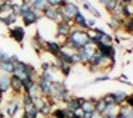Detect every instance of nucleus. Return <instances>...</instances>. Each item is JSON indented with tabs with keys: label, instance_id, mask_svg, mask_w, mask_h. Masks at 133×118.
Returning <instances> with one entry per match:
<instances>
[{
	"label": "nucleus",
	"instance_id": "f257e3e1",
	"mask_svg": "<svg viewBox=\"0 0 133 118\" xmlns=\"http://www.w3.org/2000/svg\"><path fill=\"white\" fill-rule=\"evenodd\" d=\"M62 47H66L72 52H78L84 46L90 44V33L86 30L80 28H72V31L68 34V37L64 38V41L61 43Z\"/></svg>",
	"mask_w": 133,
	"mask_h": 118
},
{
	"label": "nucleus",
	"instance_id": "f03ea898",
	"mask_svg": "<svg viewBox=\"0 0 133 118\" xmlns=\"http://www.w3.org/2000/svg\"><path fill=\"white\" fill-rule=\"evenodd\" d=\"M70 87L66 86L65 81H58V80H53L50 83V94H49L48 99L50 100V103H61V96L62 93L68 90Z\"/></svg>",
	"mask_w": 133,
	"mask_h": 118
},
{
	"label": "nucleus",
	"instance_id": "7ed1b4c3",
	"mask_svg": "<svg viewBox=\"0 0 133 118\" xmlns=\"http://www.w3.org/2000/svg\"><path fill=\"white\" fill-rule=\"evenodd\" d=\"M72 24H66V22H62V21H59V22H56V28H55V37H56V40H61L59 43L64 41V38L68 37V34L72 31Z\"/></svg>",
	"mask_w": 133,
	"mask_h": 118
},
{
	"label": "nucleus",
	"instance_id": "20e7f679",
	"mask_svg": "<svg viewBox=\"0 0 133 118\" xmlns=\"http://www.w3.org/2000/svg\"><path fill=\"white\" fill-rule=\"evenodd\" d=\"M42 18H43L42 13H38V12H36L33 9H30L28 12H25V13L21 15V19H22L24 27H31L34 24H38Z\"/></svg>",
	"mask_w": 133,
	"mask_h": 118
},
{
	"label": "nucleus",
	"instance_id": "39448f33",
	"mask_svg": "<svg viewBox=\"0 0 133 118\" xmlns=\"http://www.w3.org/2000/svg\"><path fill=\"white\" fill-rule=\"evenodd\" d=\"M21 100L18 99H12L8 102V105L5 106V109H3V114H5L6 118H14L16 117V114L21 111Z\"/></svg>",
	"mask_w": 133,
	"mask_h": 118
},
{
	"label": "nucleus",
	"instance_id": "423d86ee",
	"mask_svg": "<svg viewBox=\"0 0 133 118\" xmlns=\"http://www.w3.org/2000/svg\"><path fill=\"white\" fill-rule=\"evenodd\" d=\"M9 36L10 38H14L19 46H24V38H25V28L22 25H14L9 28Z\"/></svg>",
	"mask_w": 133,
	"mask_h": 118
},
{
	"label": "nucleus",
	"instance_id": "0eeeda50",
	"mask_svg": "<svg viewBox=\"0 0 133 118\" xmlns=\"http://www.w3.org/2000/svg\"><path fill=\"white\" fill-rule=\"evenodd\" d=\"M61 49H62V44L58 40H46L44 41V46H43V50H46L48 53H50L53 58H56V55L59 53Z\"/></svg>",
	"mask_w": 133,
	"mask_h": 118
},
{
	"label": "nucleus",
	"instance_id": "6e6552de",
	"mask_svg": "<svg viewBox=\"0 0 133 118\" xmlns=\"http://www.w3.org/2000/svg\"><path fill=\"white\" fill-rule=\"evenodd\" d=\"M36 84H37V87L40 89L42 96L49 98V94H50V81H46L44 78H42V77L37 75V78H36Z\"/></svg>",
	"mask_w": 133,
	"mask_h": 118
},
{
	"label": "nucleus",
	"instance_id": "1a4fd4ad",
	"mask_svg": "<svg viewBox=\"0 0 133 118\" xmlns=\"http://www.w3.org/2000/svg\"><path fill=\"white\" fill-rule=\"evenodd\" d=\"M42 16L43 18H46L48 21H50V22H59L61 21V18H59V13H58V10H56V8H50L49 6L48 9H44L42 12Z\"/></svg>",
	"mask_w": 133,
	"mask_h": 118
},
{
	"label": "nucleus",
	"instance_id": "9d476101",
	"mask_svg": "<svg viewBox=\"0 0 133 118\" xmlns=\"http://www.w3.org/2000/svg\"><path fill=\"white\" fill-rule=\"evenodd\" d=\"M72 25H76V28H80V30H86L87 31V19H86V16L83 15V12L81 10H78L76 13V16L72 18Z\"/></svg>",
	"mask_w": 133,
	"mask_h": 118
},
{
	"label": "nucleus",
	"instance_id": "9b49d317",
	"mask_svg": "<svg viewBox=\"0 0 133 118\" xmlns=\"http://www.w3.org/2000/svg\"><path fill=\"white\" fill-rule=\"evenodd\" d=\"M98 98H93V96H90V98H84L83 99V102H81V109H83V112L86 114H90L95 111V102Z\"/></svg>",
	"mask_w": 133,
	"mask_h": 118
},
{
	"label": "nucleus",
	"instance_id": "f8f14e48",
	"mask_svg": "<svg viewBox=\"0 0 133 118\" xmlns=\"http://www.w3.org/2000/svg\"><path fill=\"white\" fill-rule=\"evenodd\" d=\"M10 92L14 94H19V96L22 93V81L14 74L10 75Z\"/></svg>",
	"mask_w": 133,
	"mask_h": 118
},
{
	"label": "nucleus",
	"instance_id": "ddd939ff",
	"mask_svg": "<svg viewBox=\"0 0 133 118\" xmlns=\"http://www.w3.org/2000/svg\"><path fill=\"white\" fill-rule=\"evenodd\" d=\"M8 92H10V75L0 74V93L5 96Z\"/></svg>",
	"mask_w": 133,
	"mask_h": 118
},
{
	"label": "nucleus",
	"instance_id": "4468645a",
	"mask_svg": "<svg viewBox=\"0 0 133 118\" xmlns=\"http://www.w3.org/2000/svg\"><path fill=\"white\" fill-rule=\"evenodd\" d=\"M16 21H18V16H16V15H14L12 12L3 15V16H0V24H3V25H5V27H8V28L14 27L15 24H16Z\"/></svg>",
	"mask_w": 133,
	"mask_h": 118
},
{
	"label": "nucleus",
	"instance_id": "2eb2a0df",
	"mask_svg": "<svg viewBox=\"0 0 133 118\" xmlns=\"http://www.w3.org/2000/svg\"><path fill=\"white\" fill-rule=\"evenodd\" d=\"M83 99L84 98H81V96H72V99L71 100H68L65 103V108H68L70 111H76V109L81 108V102H83Z\"/></svg>",
	"mask_w": 133,
	"mask_h": 118
},
{
	"label": "nucleus",
	"instance_id": "dca6fc26",
	"mask_svg": "<svg viewBox=\"0 0 133 118\" xmlns=\"http://www.w3.org/2000/svg\"><path fill=\"white\" fill-rule=\"evenodd\" d=\"M53 111V103H50V100L46 98V100H44V103L42 105V108L38 109V114L42 115L43 118H46V117H50V114H52Z\"/></svg>",
	"mask_w": 133,
	"mask_h": 118
},
{
	"label": "nucleus",
	"instance_id": "f3484780",
	"mask_svg": "<svg viewBox=\"0 0 133 118\" xmlns=\"http://www.w3.org/2000/svg\"><path fill=\"white\" fill-rule=\"evenodd\" d=\"M117 115L123 118H133V108L132 106H127L126 103L120 105L118 109H117Z\"/></svg>",
	"mask_w": 133,
	"mask_h": 118
},
{
	"label": "nucleus",
	"instance_id": "a211bd4d",
	"mask_svg": "<svg viewBox=\"0 0 133 118\" xmlns=\"http://www.w3.org/2000/svg\"><path fill=\"white\" fill-rule=\"evenodd\" d=\"M111 96H112V99H114V103L117 105V106H120V105L124 103L127 93H126V92H123V90H117V92H112V93H111Z\"/></svg>",
	"mask_w": 133,
	"mask_h": 118
},
{
	"label": "nucleus",
	"instance_id": "6ab92c4d",
	"mask_svg": "<svg viewBox=\"0 0 133 118\" xmlns=\"http://www.w3.org/2000/svg\"><path fill=\"white\" fill-rule=\"evenodd\" d=\"M44 41H46V38L42 36V31H40V28H37L36 34L33 36V43H34V46L43 47V46H44Z\"/></svg>",
	"mask_w": 133,
	"mask_h": 118
},
{
	"label": "nucleus",
	"instance_id": "aec40b11",
	"mask_svg": "<svg viewBox=\"0 0 133 118\" xmlns=\"http://www.w3.org/2000/svg\"><path fill=\"white\" fill-rule=\"evenodd\" d=\"M14 64L10 61H8V62H2L0 64V71L3 72V74H8V75H12L14 74Z\"/></svg>",
	"mask_w": 133,
	"mask_h": 118
},
{
	"label": "nucleus",
	"instance_id": "412c9836",
	"mask_svg": "<svg viewBox=\"0 0 133 118\" xmlns=\"http://www.w3.org/2000/svg\"><path fill=\"white\" fill-rule=\"evenodd\" d=\"M118 5H120V0H108V2H107L104 6H105V10H107V12L111 15V13H114L115 10H117Z\"/></svg>",
	"mask_w": 133,
	"mask_h": 118
},
{
	"label": "nucleus",
	"instance_id": "4be33fe9",
	"mask_svg": "<svg viewBox=\"0 0 133 118\" xmlns=\"http://www.w3.org/2000/svg\"><path fill=\"white\" fill-rule=\"evenodd\" d=\"M120 30H123L126 33V36H132L133 34V19H126Z\"/></svg>",
	"mask_w": 133,
	"mask_h": 118
},
{
	"label": "nucleus",
	"instance_id": "5701e85b",
	"mask_svg": "<svg viewBox=\"0 0 133 118\" xmlns=\"http://www.w3.org/2000/svg\"><path fill=\"white\" fill-rule=\"evenodd\" d=\"M21 105H22V108L33 105V98H31L27 92H22V93H21Z\"/></svg>",
	"mask_w": 133,
	"mask_h": 118
},
{
	"label": "nucleus",
	"instance_id": "b1692460",
	"mask_svg": "<svg viewBox=\"0 0 133 118\" xmlns=\"http://www.w3.org/2000/svg\"><path fill=\"white\" fill-rule=\"evenodd\" d=\"M25 74H27V77L37 78V71H36V66H34L33 64H27V62H25Z\"/></svg>",
	"mask_w": 133,
	"mask_h": 118
},
{
	"label": "nucleus",
	"instance_id": "393cba45",
	"mask_svg": "<svg viewBox=\"0 0 133 118\" xmlns=\"http://www.w3.org/2000/svg\"><path fill=\"white\" fill-rule=\"evenodd\" d=\"M36 84V78H31V77H27L25 80H22V92H28L33 86Z\"/></svg>",
	"mask_w": 133,
	"mask_h": 118
},
{
	"label": "nucleus",
	"instance_id": "a878e982",
	"mask_svg": "<svg viewBox=\"0 0 133 118\" xmlns=\"http://www.w3.org/2000/svg\"><path fill=\"white\" fill-rule=\"evenodd\" d=\"M59 71H61V74L64 77H70L71 75V72H72V66L71 65H66V64H62L61 66H59Z\"/></svg>",
	"mask_w": 133,
	"mask_h": 118
},
{
	"label": "nucleus",
	"instance_id": "bb28decb",
	"mask_svg": "<svg viewBox=\"0 0 133 118\" xmlns=\"http://www.w3.org/2000/svg\"><path fill=\"white\" fill-rule=\"evenodd\" d=\"M50 117L52 118H65V111H64V108H53Z\"/></svg>",
	"mask_w": 133,
	"mask_h": 118
},
{
	"label": "nucleus",
	"instance_id": "cd10ccee",
	"mask_svg": "<svg viewBox=\"0 0 133 118\" xmlns=\"http://www.w3.org/2000/svg\"><path fill=\"white\" fill-rule=\"evenodd\" d=\"M27 93H28L30 96L33 98V99H36V98H40V96H42V93H40V89L37 87V84H34L33 87H31V89L27 92Z\"/></svg>",
	"mask_w": 133,
	"mask_h": 118
},
{
	"label": "nucleus",
	"instance_id": "c85d7f7f",
	"mask_svg": "<svg viewBox=\"0 0 133 118\" xmlns=\"http://www.w3.org/2000/svg\"><path fill=\"white\" fill-rule=\"evenodd\" d=\"M10 12L14 15H16L18 18H21V15H22V12H21V6H19V3H10Z\"/></svg>",
	"mask_w": 133,
	"mask_h": 118
},
{
	"label": "nucleus",
	"instance_id": "c756f323",
	"mask_svg": "<svg viewBox=\"0 0 133 118\" xmlns=\"http://www.w3.org/2000/svg\"><path fill=\"white\" fill-rule=\"evenodd\" d=\"M104 109H105V103H104V100L101 99V98H98L95 102V111L98 114H102L104 112Z\"/></svg>",
	"mask_w": 133,
	"mask_h": 118
},
{
	"label": "nucleus",
	"instance_id": "7c9ffc66",
	"mask_svg": "<svg viewBox=\"0 0 133 118\" xmlns=\"http://www.w3.org/2000/svg\"><path fill=\"white\" fill-rule=\"evenodd\" d=\"M72 96H74V94L71 93V90H70V89L65 90V92L62 93V96H61V103H66L68 100H71V99H72Z\"/></svg>",
	"mask_w": 133,
	"mask_h": 118
},
{
	"label": "nucleus",
	"instance_id": "2f4dec72",
	"mask_svg": "<svg viewBox=\"0 0 133 118\" xmlns=\"http://www.w3.org/2000/svg\"><path fill=\"white\" fill-rule=\"evenodd\" d=\"M68 2V0H48V5L50 8H61Z\"/></svg>",
	"mask_w": 133,
	"mask_h": 118
},
{
	"label": "nucleus",
	"instance_id": "473e14b6",
	"mask_svg": "<svg viewBox=\"0 0 133 118\" xmlns=\"http://www.w3.org/2000/svg\"><path fill=\"white\" fill-rule=\"evenodd\" d=\"M83 50H84V52H86V55H87V56H89V59H90V56H92V55H93V53L96 52V46L90 43V44H87V46H84V47H83Z\"/></svg>",
	"mask_w": 133,
	"mask_h": 118
},
{
	"label": "nucleus",
	"instance_id": "72a5a7b5",
	"mask_svg": "<svg viewBox=\"0 0 133 118\" xmlns=\"http://www.w3.org/2000/svg\"><path fill=\"white\" fill-rule=\"evenodd\" d=\"M44 100H46V98H44V96H40V98H36V99H33V106L36 109H40L42 108V105L44 103Z\"/></svg>",
	"mask_w": 133,
	"mask_h": 118
},
{
	"label": "nucleus",
	"instance_id": "f704fd0d",
	"mask_svg": "<svg viewBox=\"0 0 133 118\" xmlns=\"http://www.w3.org/2000/svg\"><path fill=\"white\" fill-rule=\"evenodd\" d=\"M115 81H120V83H123V84H127L129 87H132V80H130V78H129L126 74H121L120 77H117V78H115Z\"/></svg>",
	"mask_w": 133,
	"mask_h": 118
},
{
	"label": "nucleus",
	"instance_id": "c9c22d12",
	"mask_svg": "<svg viewBox=\"0 0 133 118\" xmlns=\"http://www.w3.org/2000/svg\"><path fill=\"white\" fill-rule=\"evenodd\" d=\"M38 77H42V78H44L46 81H50V83L55 80V78H53V72L52 71H42V74H40Z\"/></svg>",
	"mask_w": 133,
	"mask_h": 118
},
{
	"label": "nucleus",
	"instance_id": "e433bc0d",
	"mask_svg": "<svg viewBox=\"0 0 133 118\" xmlns=\"http://www.w3.org/2000/svg\"><path fill=\"white\" fill-rule=\"evenodd\" d=\"M101 99L104 100V103H105V105H115V103H114V99H112V96H111V93L101 96Z\"/></svg>",
	"mask_w": 133,
	"mask_h": 118
},
{
	"label": "nucleus",
	"instance_id": "4c0bfd02",
	"mask_svg": "<svg viewBox=\"0 0 133 118\" xmlns=\"http://www.w3.org/2000/svg\"><path fill=\"white\" fill-rule=\"evenodd\" d=\"M10 59V55L6 50H3V49H0V64L2 62H8Z\"/></svg>",
	"mask_w": 133,
	"mask_h": 118
},
{
	"label": "nucleus",
	"instance_id": "58836bf2",
	"mask_svg": "<svg viewBox=\"0 0 133 118\" xmlns=\"http://www.w3.org/2000/svg\"><path fill=\"white\" fill-rule=\"evenodd\" d=\"M108 80H111V77L108 75V74H104V75H99V77H96V78H93V84L95 83H101V81H108Z\"/></svg>",
	"mask_w": 133,
	"mask_h": 118
},
{
	"label": "nucleus",
	"instance_id": "ea45409f",
	"mask_svg": "<svg viewBox=\"0 0 133 118\" xmlns=\"http://www.w3.org/2000/svg\"><path fill=\"white\" fill-rule=\"evenodd\" d=\"M89 12H90V13H92V16H93V18H95V19H99L101 16H102V13H101L99 10L96 9L95 6H92L90 9H89Z\"/></svg>",
	"mask_w": 133,
	"mask_h": 118
},
{
	"label": "nucleus",
	"instance_id": "a19ab883",
	"mask_svg": "<svg viewBox=\"0 0 133 118\" xmlns=\"http://www.w3.org/2000/svg\"><path fill=\"white\" fill-rule=\"evenodd\" d=\"M19 6H21V12H22V13H25V12H28V10L31 9V5H30L28 2H21Z\"/></svg>",
	"mask_w": 133,
	"mask_h": 118
},
{
	"label": "nucleus",
	"instance_id": "79ce46f5",
	"mask_svg": "<svg viewBox=\"0 0 133 118\" xmlns=\"http://www.w3.org/2000/svg\"><path fill=\"white\" fill-rule=\"evenodd\" d=\"M102 43H105V44H112V43H114V37H112L111 34L105 33V36H104V40H102Z\"/></svg>",
	"mask_w": 133,
	"mask_h": 118
},
{
	"label": "nucleus",
	"instance_id": "37998d69",
	"mask_svg": "<svg viewBox=\"0 0 133 118\" xmlns=\"http://www.w3.org/2000/svg\"><path fill=\"white\" fill-rule=\"evenodd\" d=\"M108 28L114 30V31H118L120 27L117 25V22H114V21H111V19H109V21H108Z\"/></svg>",
	"mask_w": 133,
	"mask_h": 118
},
{
	"label": "nucleus",
	"instance_id": "c03bdc74",
	"mask_svg": "<svg viewBox=\"0 0 133 118\" xmlns=\"http://www.w3.org/2000/svg\"><path fill=\"white\" fill-rule=\"evenodd\" d=\"M71 58H72V64H74V65L80 64V56H78V53H77V52H72L71 53Z\"/></svg>",
	"mask_w": 133,
	"mask_h": 118
},
{
	"label": "nucleus",
	"instance_id": "a18cd8bd",
	"mask_svg": "<svg viewBox=\"0 0 133 118\" xmlns=\"http://www.w3.org/2000/svg\"><path fill=\"white\" fill-rule=\"evenodd\" d=\"M124 103L127 105V106H132V108H133V96H132V94H129V93H127V96H126V100H124Z\"/></svg>",
	"mask_w": 133,
	"mask_h": 118
},
{
	"label": "nucleus",
	"instance_id": "49530a36",
	"mask_svg": "<svg viewBox=\"0 0 133 118\" xmlns=\"http://www.w3.org/2000/svg\"><path fill=\"white\" fill-rule=\"evenodd\" d=\"M9 61L12 62L14 65H16V64H19V62H21V59H19L18 55H10V59H9Z\"/></svg>",
	"mask_w": 133,
	"mask_h": 118
},
{
	"label": "nucleus",
	"instance_id": "de8ad7c7",
	"mask_svg": "<svg viewBox=\"0 0 133 118\" xmlns=\"http://www.w3.org/2000/svg\"><path fill=\"white\" fill-rule=\"evenodd\" d=\"M74 117H76V118H83V117H84V112H83V109H81V108L76 109V111H74Z\"/></svg>",
	"mask_w": 133,
	"mask_h": 118
},
{
	"label": "nucleus",
	"instance_id": "09e8293b",
	"mask_svg": "<svg viewBox=\"0 0 133 118\" xmlns=\"http://www.w3.org/2000/svg\"><path fill=\"white\" fill-rule=\"evenodd\" d=\"M42 71H50V62H42Z\"/></svg>",
	"mask_w": 133,
	"mask_h": 118
},
{
	"label": "nucleus",
	"instance_id": "8fccbe9b",
	"mask_svg": "<svg viewBox=\"0 0 133 118\" xmlns=\"http://www.w3.org/2000/svg\"><path fill=\"white\" fill-rule=\"evenodd\" d=\"M64 111H65V118H76V117H74V112H72V111H70L68 108H65V106H64Z\"/></svg>",
	"mask_w": 133,
	"mask_h": 118
},
{
	"label": "nucleus",
	"instance_id": "3c124183",
	"mask_svg": "<svg viewBox=\"0 0 133 118\" xmlns=\"http://www.w3.org/2000/svg\"><path fill=\"white\" fill-rule=\"evenodd\" d=\"M86 66H87V68H89V71H90V72H93V74H95V72H98V71H99V70H98V68H96V66L90 65V64H87V65H86Z\"/></svg>",
	"mask_w": 133,
	"mask_h": 118
},
{
	"label": "nucleus",
	"instance_id": "603ef678",
	"mask_svg": "<svg viewBox=\"0 0 133 118\" xmlns=\"http://www.w3.org/2000/svg\"><path fill=\"white\" fill-rule=\"evenodd\" d=\"M120 5H133V0H120Z\"/></svg>",
	"mask_w": 133,
	"mask_h": 118
},
{
	"label": "nucleus",
	"instance_id": "864d4df0",
	"mask_svg": "<svg viewBox=\"0 0 133 118\" xmlns=\"http://www.w3.org/2000/svg\"><path fill=\"white\" fill-rule=\"evenodd\" d=\"M6 3H9V5H10V3H14V0H0V6L6 5Z\"/></svg>",
	"mask_w": 133,
	"mask_h": 118
},
{
	"label": "nucleus",
	"instance_id": "5fc2aeb1",
	"mask_svg": "<svg viewBox=\"0 0 133 118\" xmlns=\"http://www.w3.org/2000/svg\"><path fill=\"white\" fill-rule=\"evenodd\" d=\"M42 0H30V5L31 6H34V5H37V3H40Z\"/></svg>",
	"mask_w": 133,
	"mask_h": 118
},
{
	"label": "nucleus",
	"instance_id": "6e6d98bb",
	"mask_svg": "<svg viewBox=\"0 0 133 118\" xmlns=\"http://www.w3.org/2000/svg\"><path fill=\"white\" fill-rule=\"evenodd\" d=\"M0 118H6L5 114H3V109H2V106H0Z\"/></svg>",
	"mask_w": 133,
	"mask_h": 118
},
{
	"label": "nucleus",
	"instance_id": "4d7b16f0",
	"mask_svg": "<svg viewBox=\"0 0 133 118\" xmlns=\"http://www.w3.org/2000/svg\"><path fill=\"white\" fill-rule=\"evenodd\" d=\"M21 118H30V117H28V115H27V114L24 112V111H22V115H21Z\"/></svg>",
	"mask_w": 133,
	"mask_h": 118
},
{
	"label": "nucleus",
	"instance_id": "13d9d810",
	"mask_svg": "<svg viewBox=\"0 0 133 118\" xmlns=\"http://www.w3.org/2000/svg\"><path fill=\"white\" fill-rule=\"evenodd\" d=\"M126 53H129V55H132V49H130V47H127V49H126Z\"/></svg>",
	"mask_w": 133,
	"mask_h": 118
},
{
	"label": "nucleus",
	"instance_id": "bf43d9fd",
	"mask_svg": "<svg viewBox=\"0 0 133 118\" xmlns=\"http://www.w3.org/2000/svg\"><path fill=\"white\" fill-rule=\"evenodd\" d=\"M98 2H99L101 5H105V3H107V2H108V0H98Z\"/></svg>",
	"mask_w": 133,
	"mask_h": 118
},
{
	"label": "nucleus",
	"instance_id": "052dcab7",
	"mask_svg": "<svg viewBox=\"0 0 133 118\" xmlns=\"http://www.w3.org/2000/svg\"><path fill=\"white\" fill-rule=\"evenodd\" d=\"M2 103H3V96L0 94V106H2Z\"/></svg>",
	"mask_w": 133,
	"mask_h": 118
},
{
	"label": "nucleus",
	"instance_id": "680f3d73",
	"mask_svg": "<svg viewBox=\"0 0 133 118\" xmlns=\"http://www.w3.org/2000/svg\"><path fill=\"white\" fill-rule=\"evenodd\" d=\"M46 118H52V117H46Z\"/></svg>",
	"mask_w": 133,
	"mask_h": 118
},
{
	"label": "nucleus",
	"instance_id": "e2e57ef3",
	"mask_svg": "<svg viewBox=\"0 0 133 118\" xmlns=\"http://www.w3.org/2000/svg\"><path fill=\"white\" fill-rule=\"evenodd\" d=\"M0 94H2V93H0ZM2 96H3V94H2Z\"/></svg>",
	"mask_w": 133,
	"mask_h": 118
}]
</instances>
